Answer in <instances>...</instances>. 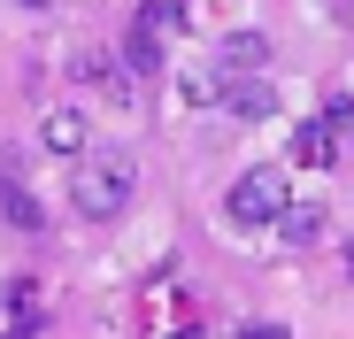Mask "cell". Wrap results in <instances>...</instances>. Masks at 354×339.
<instances>
[{
  "instance_id": "6da1fadb",
  "label": "cell",
  "mask_w": 354,
  "mask_h": 339,
  "mask_svg": "<svg viewBox=\"0 0 354 339\" xmlns=\"http://www.w3.org/2000/svg\"><path fill=\"white\" fill-rule=\"evenodd\" d=\"M285 208H292V178H285L277 162L239 170V185L223 193V223H231V232H262V223L277 232V216H285Z\"/></svg>"
},
{
  "instance_id": "7a4b0ae2",
  "label": "cell",
  "mask_w": 354,
  "mask_h": 339,
  "mask_svg": "<svg viewBox=\"0 0 354 339\" xmlns=\"http://www.w3.org/2000/svg\"><path fill=\"white\" fill-rule=\"evenodd\" d=\"M131 178H139V170H131L124 154H108V162H85L77 178H70V208H77L85 223H108V216H124V208H131Z\"/></svg>"
},
{
  "instance_id": "3957f363",
  "label": "cell",
  "mask_w": 354,
  "mask_h": 339,
  "mask_svg": "<svg viewBox=\"0 0 354 339\" xmlns=\"http://www.w3.org/2000/svg\"><path fill=\"white\" fill-rule=\"evenodd\" d=\"M223 116H239V124H270V116H277V93H270L262 77H231V93H223Z\"/></svg>"
},
{
  "instance_id": "277c9868",
  "label": "cell",
  "mask_w": 354,
  "mask_h": 339,
  "mask_svg": "<svg viewBox=\"0 0 354 339\" xmlns=\"http://www.w3.org/2000/svg\"><path fill=\"white\" fill-rule=\"evenodd\" d=\"M331 154H339V139H331L324 116H308L301 131H292V170H331Z\"/></svg>"
},
{
  "instance_id": "5b68a950",
  "label": "cell",
  "mask_w": 354,
  "mask_h": 339,
  "mask_svg": "<svg viewBox=\"0 0 354 339\" xmlns=\"http://www.w3.org/2000/svg\"><path fill=\"white\" fill-rule=\"evenodd\" d=\"M223 70H231V77H262V70H270V39H262V31H231V39H223Z\"/></svg>"
},
{
  "instance_id": "8992f818",
  "label": "cell",
  "mask_w": 354,
  "mask_h": 339,
  "mask_svg": "<svg viewBox=\"0 0 354 339\" xmlns=\"http://www.w3.org/2000/svg\"><path fill=\"white\" fill-rule=\"evenodd\" d=\"M39 147L46 154H85V108H54L39 124Z\"/></svg>"
},
{
  "instance_id": "52a82bcc",
  "label": "cell",
  "mask_w": 354,
  "mask_h": 339,
  "mask_svg": "<svg viewBox=\"0 0 354 339\" xmlns=\"http://www.w3.org/2000/svg\"><path fill=\"white\" fill-rule=\"evenodd\" d=\"M277 239H285V247H316V239H324V208H285V216H277Z\"/></svg>"
},
{
  "instance_id": "ba28073f",
  "label": "cell",
  "mask_w": 354,
  "mask_h": 339,
  "mask_svg": "<svg viewBox=\"0 0 354 339\" xmlns=\"http://www.w3.org/2000/svg\"><path fill=\"white\" fill-rule=\"evenodd\" d=\"M147 70H162V39L154 31H131L124 39V77H147Z\"/></svg>"
},
{
  "instance_id": "9c48e42d",
  "label": "cell",
  "mask_w": 354,
  "mask_h": 339,
  "mask_svg": "<svg viewBox=\"0 0 354 339\" xmlns=\"http://www.w3.org/2000/svg\"><path fill=\"white\" fill-rule=\"evenodd\" d=\"M177 93H185L193 108H223V93H231V85H223V77H208V70H193V77H177Z\"/></svg>"
},
{
  "instance_id": "30bf717a",
  "label": "cell",
  "mask_w": 354,
  "mask_h": 339,
  "mask_svg": "<svg viewBox=\"0 0 354 339\" xmlns=\"http://www.w3.org/2000/svg\"><path fill=\"white\" fill-rule=\"evenodd\" d=\"M139 31H185V8H177V0H147V8H139Z\"/></svg>"
},
{
  "instance_id": "8fae6325",
  "label": "cell",
  "mask_w": 354,
  "mask_h": 339,
  "mask_svg": "<svg viewBox=\"0 0 354 339\" xmlns=\"http://www.w3.org/2000/svg\"><path fill=\"white\" fill-rule=\"evenodd\" d=\"M8 216H16V223H24V232H39V201H24V193H16V185H8Z\"/></svg>"
},
{
  "instance_id": "7c38bea8",
  "label": "cell",
  "mask_w": 354,
  "mask_h": 339,
  "mask_svg": "<svg viewBox=\"0 0 354 339\" xmlns=\"http://www.w3.org/2000/svg\"><path fill=\"white\" fill-rule=\"evenodd\" d=\"M324 124H331V139H339V131H354V100H331V116H324Z\"/></svg>"
},
{
  "instance_id": "4fadbf2b",
  "label": "cell",
  "mask_w": 354,
  "mask_h": 339,
  "mask_svg": "<svg viewBox=\"0 0 354 339\" xmlns=\"http://www.w3.org/2000/svg\"><path fill=\"white\" fill-rule=\"evenodd\" d=\"M239 339H285V324H239Z\"/></svg>"
},
{
  "instance_id": "5bb4252c",
  "label": "cell",
  "mask_w": 354,
  "mask_h": 339,
  "mask_svg": "<svg viewBox=\"0 0 354 339\" xmlns=\"http://www.w3.org/2000/svg\"><path fill=\"white\" fill-rule=\"evenodd\" d=\"M185 339H193V331H185Z\"/></svg>"
}]
</instances>
